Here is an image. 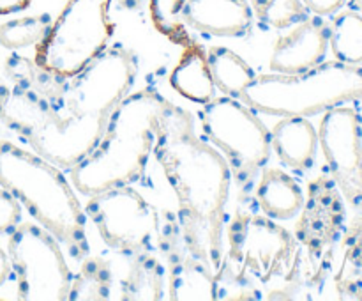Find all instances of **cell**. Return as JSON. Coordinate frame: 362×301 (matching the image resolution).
Here are the masks:
<instances>
[{
  "label": "cell",
  "instance_id": "4",
  "mask_svg": "<svg viewBox=\"0 0 362 301\" xmlns=\"http://www.w3.org/2000/svg\"><path fill=\"white\" fill-rule=\"evenodd\" d=\"M0 123L39 156L71 170L101 140L108 117L62 113L37 92L0 81Z\"/></svg>",
  "mask_w": 362,
  "mask_h": 301
},
{
  "label": "cell",
  "instance_id": "10",
  "mask_svg": "<svg viewBox=\"0 0 362 301\" xmlns=\"http://www.w3.org/2000/svg\"><path fill=\"white\" fill-rule=\"evenodd\" d=\"M85 215L94 222L106 246L122 255L148 251L159 237L158 211L131 184L90 195Z\"/></svg>",
  "mask_w": 362,
  "mask_h": 301
},
{
  "label": "cell",
  "instance_id": "21",
  "mask_svg": "<svg viewBox=\"0 0 362 301\" xmlns=\"http://www.w3.org/2000/svg\"><path fill=\"white\" fill-rule=\"evenodd\" d=\"M80 269L73 275L69 289L71 301H106L112 297L113 273L101 257H85Z\"/></svg>",
  "mask_w": 362,
  "mask_h": 301
},
{
  "label": "cell",
  "instance_id": "12",
  "mask_svg": "<svg viewBox=\"0 0 362 301\" xmlns=\"http://www.w3.org/2000/svg\"><path fill=\"white\" fill-rule=\"evenodd\" d=\"M329 50V21L325 16H308L279 35L272 48L269 66L274 73L296 74L324 62Z\"/></svg>",
  "mask_w": 362,
  "mask_h": 301
},
{
  "label": "cell",
  "instance_id": "24",
  "mask_svg": "<svg viewBox=\"0 0 362 301\" xmlns=\"http://www.w3.org/2000/svg\"><path fill=\"white\" fill-rule=\"evenodd\" d=\"M186 2L187 0H151V18L156 30L180 46L191 41L182 20Z\"/></svg>",
  "mask_w": 362,
  "mask_h": 301
},
{
  "label": "cell",
  "instance_id": "13",
  "mask_svg": "<svg viewBox=\"0 0 362 301\" xmlns=\"http://www.w3.org/2000/svg\"><path fill=\"white\" fill-rule=\"evenodd\" d=\"M184 23L218 38H240L253 27V9L247 0H187Z\"/></svg>",
  "mask_w": 362,
  "mask_h": 301
},
{
  "label": "cell",
  "instance_id": "8",
  "mask_svg": "<svg viewBox=\"0 0 362 301\" xmlns=\"http://www.w3.org/2000/svg\"><path fill=\"white\" fill-rule=\"evenodd\" d=\"M226 234L230 248L228 259H223V268L235 269V278L247 275L262 283L288 278L297 244L285 227L269 216L239 211Z\"/></svg>",
  "mask_w": 362,
  "mask_h": 301
},
{
  "label": "cell",
  "instance_id": "7",
  "mask_svg": "<svg viewBox=\"0 0 362 301\" xmlns=\"http://www.w3.org/2000/svg\"><path fill=\"white\" fill-rule=\"evenodd\" d=\"M110 4L112 0H69L35 45L34 62L62 78L80 73L108 46L113 34Z\"/></svg>",
  "mask_w": 362,
  "mask_h": 301
},
{
  "label": "cell",
  "instance_id": "29",
  "mask_svg": "<svg viewBox=\"0 0 362 301\" xmlns=\"http://www.w3.org/2000/svg\"><path fill=\"white\" fill-rule=\"evenodd\" d=\"M349 4H350V7H352V9L359 11V13L362 14V0H349Z\"/></svg>",
  "mask_w": 362,
  "mask_h": 301
},
{
  "label": "cell",
  "instance_id": "28",
  "mask_svg": "<svg viewBox=\"0 0 362 301\" xmlns=\"http://www.w3.org/2000/svg\"><path fill=\"white\" fill-rule=\"evenodd\" d=\"M11 271H13V268H11L9 255H7V251H4L2 248H0V285L9 278Z\"/></svg>",
  "mask_w": 362,
  "mask_h": 301
},
{
  "label": "cell",
  "instance_id": "9",
  "mask_svg": "<svg viewBox=\"0 0 362 301\" xmlns=\"http://www.w3.org/2000/svg\"><path fill=\"white\" fill-rule=\"evenodd\" d=\"M7 255L23 301L69 300L73 273L60 243L41 225L20 223L7 241Z\"/></svg>",
  "mask_w": 362,
  "mask_h": 301
},
{
  "label": "cell",
  "instance_id": "14",
  "mask_svg": "<svg viewBox=\"0 0 362 301\" xmlns=\"http://www.w3.org/2000/svg\"><path fill=\"white\" fill-rule=\"evenodd\" d=\"M271 145L286 169L304 172L317 159L318 130L308 117H281L271 130Z\"/></svg>",
  "mask_w": 362,
  "mask_h": 301
},
{
  "label": "cell",
  "instance_id": "6",
  "mask_svg": "<svg viewBox=\"0 0 362 301\" xmlns=\"http://www.w3.org/2000/svg\"><path fill=\"white\" fill-rule=\"evenodd\" d=\"M198 117L204 138L225 156L232 177L247 193L271 159V130L253 108L230 96H214Z\"/></svg>",
  "mask_w": 362,
  "mask_h": 301
},
{
  "label": "cell",
  "instance_id": "27",
  "mask_svg": "<svg viewBox=\"0 0 362 301\" xmlns=\"http://www.w3.org/2000/svg\"><path fill=\"white\" fill-rule=\"evenodd\" d=\"M30 6V0H0V16L2 14L18 13Z\"/></svg>",
  "mask_w": 362,
  "mask_h": 301
},
{
  "label": "cell",
  "instance_id": "1",
  "mask_svg": "<svg viewBox=\"0 0 362 301\" xmlns=\"http://www.w3.org/2000/svg\"><path fill=\"white\" fill-rule=\"evenodd\" d=\"M152 152L175 191L184 246L218 278L225 259V209L232 184L228 161L198 137L193 115L173 103L159 120Z\"/></svg>",
  "mask_w": 362,
  "mask_h": 301
},
{
  "label": "cell",
  "instance_id": "2",
  "mask_svg": "<svg viewBox=\"0 0 362 301\" xmlns=\"http://www.w3.org/2000/svg\"><path fill=\"white\" fill-rule=\"evenodd\" d=\"M168 105L154 89L127 94L110 113L98 145L69 170L73 186L90 197L141 179Z\"/></svg>",
  "mask_w": 362,
  "mask_h": 301
},
{
  "label": "cell",
  "instance_id": "22",
  "mask_svg": "<svg viewBox=\"0 0 362 301\" xmlns=\"http://www.w3.org/2000/svg\"><path fill=\"white\" fill-rule=\"evenodd\" d=\"M52 23V16L46 13L0 23V46L11 50V52H16V50L27 48V46L39 45L48 34Z\"/></svg>",
  "mask_w": 362,
  "mask_h": 301
},
{
  "label": "cell",
  "instance_id": "5",
  "mask_svg": "<svg viewBox=\"0 0 362 301\" xmlns=\"http://www.w3.org/2000/svg\"><path fill=\"white\" fill-rule=\"evenodd\" d=\"M240 101L276 117H313L339 105L362 101V66L341 60L320 62L296 74H258Z\"/></svg>",
  "mask_w": 362,
  "mask_h": 301
},
{
  "label": "cell",
  "instance_id": "19",
  "mask_svg": "<svg viewBox=\"0 0 362 301\" xmlns=\"http://www.w3.org/2000/svg\"><path fill=\"white\" fill-rule=\"evenodd\" d=\"M207 57L216 89L223 96L240 99L244 89L257 76L250 64L226 46H212L207 50Z\"/></svg>",
  "mask_w": 362,
  "mask_h": 301
},
{
  "label": "cell",
  "instance_id": "26",
  "mask_svg": "<svg viewBox=\"0 0 362 301\" xmlns=\"http://www.w3.org/2000/svg\"><path fill=\"white\" fill-rule=\"evenodd\" d=\"M308 11L318 16H332L343 9L346 0H303Z\"/></svg>",
  "mask_w": 362,
  "mask_h": 301
},
{
  "label": "cell",
  "instance_id": "17",
  "mask_svg": "<svg viewBox=\"0 0 362 301\" xmlns=\"http://www.w3.org/2000/svg\"><path fill=\"white\" fill-rule=\"evenodd\" d=\"M184 52L170 74V85L182 98L205 105L216 96V85L209 66L207 50L191 39L182 46Z\"/></svg>",
  "mask_w": 362,
  "mask_h": 301
},
{
  "label": "cell",
  "instance_id": "3",
  "mask_svg": "<svg viewBox=\"0 0 362 301\" xmlns=\"http://www.w3.org/2000/svg\"><path fill=\"white\" fill-rule=\"evenodd\" d=\"M0 186L11 191L74 261L87 257V215L59 166L37 152L0 140Z\"/></svg>",
  "mask_w": 362,
  "mask_h": 301
},
{
  "label": "cell",
  "instance_id": "23",
  "mask_svg": "<svg viewBox=\"0 0 362 301\" xmlns=\"http://www.w3.org/2000/svg\"><path fill=\"white\" fill-rule=\"evenodd\" d=\"M253 16L262 28L285 30L310 16L303 0H251Z\"/></svg>",
  "mask_w": 362,
  "mask_h": 301
},
{
  "label": "cell",
  "instance_id": "16",
  "mask_svg": "<svg viewBox=\"0 0 362 301\" xmlns=\"http://www.w3.org/2000/svg\"><path fill=\"white\" fill-rule=\"evenodd\" d=\"M172 268L168 275V300L172 301H209L219 300V287L214 273L202 261L194 259L187 251L180 255L179 251L170 257Z\"/></svg>",
  "mask_w": 362,
  "mask_h": 301
},
{
  "label": "cell",
  "instance_id": "11",
  "mask_svg": "<svg viewBox=\"0 0 362 301\" xmlns=\"http://www.w3.org/2000/svg\"><path fill=\"white\" fill-rule=\"evenodd\" d=\"M318 147L331 170L332 183L352 208L362 209V117L339 105L324 112L318 126Z\"/></svg>",
  "mask_w": 362,
  "mask_h": 301
},
{
  "label": "cell",
  "instance_id": "15",
  "mask_svg": "<svg viewBox=\"0 0 362 301\" xmlns=\"http://www.w3.org/2000/svg\"><path fill=\"white\" fill-rule=\"evenodd\" d=\"M255 198L265 216L276 222L296 218L304 205V191L290 174L278 166H264L255 188Z\"/></svg>",
  "mask_w": 362,
  "mask_h": 301
},
{
  "label": "cell",
  "instance_id": "25",
  "mask_svg": "<svg viewBox=\"0 0 362 301\" xmlns=\"http://www.w3.org/2000/svg\"><path fill=\"white\" fill-rule=\"evenodd\" d=\"M21 223V204L11 191L0 188V236L11 234Z\"/></svg>",
  "mask_w": 362,
  "mask_h": 301
},
{
  "label": "cell",
  "instance_id": "18",
  "mask_svg": "<svg viewBox=\"0 0 362 301\" xmlns=\"http://www.w3.org/2000/svg\"><path fill=\"white\" fill-rule=\"evenodd\" d=\"M166 269L151 251L133 255L126 278L120 283V300L159 301L166 296Z\"/></svg>",
  "mask_w": 362,
  "mask_h": 301
},
{
  "label": "cell",
  "instance_id": "20",
  "mask_svg": "<svg viewBox=\"0 0 362 301\" xmlns=\"http://www.w3.org/2000/svg\"><path fill=\"white\" fill-rule=\"evenodd\" d=\"M329 48L336 60L362 64V14L356 9L338 11L329 23Z\"/></svg>",
  "mask_w": 362,
  "mask_h": 301
}]
</instances>
